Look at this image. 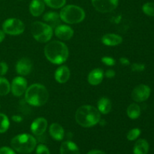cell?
Returning <instances> with one entry per match:
<instances>
[{"instance_id":"6da1fadb","label":"cell","mask_w":154,"mask_h":154,"mask_svg":"<svg viewBox=\"0 0 154 154\" xmlns=\"http://www.w3.org/2000/svg\"><path fill=\"white\" fill-rule=\"evenodd\" d=\"M45 55L51 63L60 65L67 60L69 57V49L63 42L53 41L45 46Z\"/></svg>"},{"instance_id":"7a4b0ae2","label":"cell","mask_w":154,"mask_h":154,"mask_svg":"<svg viewBox=\"0 0 154 154\" xmlns=\"http://www.w3.org/2000/svg\"><path fill=\"white\" fill-rule=\"evenodd\" d=\"M75 120L81 126L92 127L100 122L101 114L98 108L92 105H83L77 110Z\"/></svg>"},{"instance_id":"3957f363","label":"cell","mask_w":154,"mask_h":154,"mask_svg":"<svg viewBox=\"0 0 154 154\" xmlns=\"http://www.w3.org/2000/svg\"><path fill=\"white\" fill-rule=\"evenodd\" d=\"M49 93L45 86L39 84H32L25 92V99L32 106H42L47 103Z\"/></svg>"},{"instance_id":"277c9868","label":"cell","mask_w":154,"mask_h":154,"mask_svg":"<svg viewBox=\"0 0 154 154\" xmlns=\"http://www.w3.org/2000/svg\"><path fill=\"white\" fill-rule=\"evenodd\" d=\"M37 144L36 139L29 134H20L14 137L11 141L12 148L21 153H30Z\"/></svg>"},{"instance_id":"5b68a950","label":"cell","mask_w":154,"mask_h":154,"mask_svg":"<svg viewBox=\"0 0 154 154\" xmlns=\"http://www.w3.org/2000/svg\"><path fill=\"white\" fill-rule=\"evenodd\" d=\"M61 20L69 24L79 23L85 18V12L81 7L69 5L63 8L60 14Z\"/></svg>"},{"instance_id":"8992f818","label":"cell","mask_w":154,"mask_h":154,"mask_svg":"<svg viewBox=\"0 0 154 154\" xmlns=\"http://www.w3.org/2000/svg\"><path fill=\"white\" fill-rule=\"evenodd\" d=\"M31 32L37 42L45 43L49 42L53 36V29L45 23L36 21L32 24Z\"/></svg>"},{"instance_id":"52a82bcc","label":"cell","mask_w":154,"mask_h":154,"mask_svg":"<svg viewBox=\"0 0 154 154\" xmlns=\"http://www.w3.org/2000/svg\"><path fill=\"white\" fill-rule=\"evenodd\" d=\"M2 29L6 34L11 35H19L25 30V25L20 20L17 18H10L3 23Z\"/></svg>"},{"instance_id":"ba28073f","label":"cell","mask_w":154,"mask_h":154,"mask_svg":"<svg viewBox=\"0 0 154 154\" xmlns=\"http://www.w3.org/2000/svg\"><path fill=\"white\" fill-rule=\"evenodd\" d=\"M118 0H92V4L96 11L101 13H109L117 8Z\"/></svg>"},{"instance_id":"9c48e42d","label":"cell","mask_w":154,"mask_h":154,"mask_svg":"<svg viewBox=\"0 0 154 154\" xmlns=\"http://www.w3.org/2000/svg\"><path fill=\"white\" fill-rule=\"evenodd\" d=\"M150 88L145 84H139L133 89L132 98L135 102H142L147 100L150 95Z\"/></svg>"},{"instance_id":"30bf717a","label":"cell","mask_w":154,"mask_h":154,"mask_svg":"<svg viewBox=\"0 0 154 154\" xmlns=\"http://www.w3.org/2000/svg\"><path fill=\"white\" fill-rule=\"evenodd\" d=\"M27 89V81L23 77H17L12 81L11 90L14 96H21Z\"/></svg>"},{"instance_id":"8fae6325","label":"cell","mask_w":154,"mask_h":154,"mask_svg":"<svg viewBox=\"0 0 154 154\" xmlns=\"http://www.w3.org/2000/svg\"><path fill=\"white\" fill-rule=\"evenodd\" d=\"M32 70V63L28 58H22L17 61L16 64V72L22 76L30 74Z\"/></svg>"},{"instance_id":"7c38bea8","label":"cell","mask_w":154,"mask_h":154,"mask_svg":"<svg viewBox=\"0 0 154 154\" xmlns=\"http://www.w3.org/2000/svg\"><path fill=\"white\" fill-rule=\"evenodd\" d=\"M48 128V121L44 117H38L31 125V131L35 135H42Z\"/></svg>"},{"instance_id":"4fadbf2b","label":"cell","mask_w":154,"mask_h":154,"mask_svg":"<svg viewBox=\"0 0 154 154\" xmlns=\"http://www.w3.org/2000/svg\"><path fill=\"white\" fill-rule=\"evenodd\" d=\"M56 36L63 41H68L72 38L74 35V31L70 26L67 25H59L55 28Z\"/></svg>"},{"instance_id":"5bb4252c","label":"cell","mask_w":154,"mask_h":154,"mask_svg":"<svg viewBox=\"0 0 154 154\" xmlns=\"http://www.w3.org/2000/svg\"><path fill=\"white\" fill-rule=\"evenodd\" d=\"M71 72L69 68L66 66H61L57 69L55 72V79L60 84H65L69 81Z\"/></svg>"},{"instance_id":"9a60e30c","label":"cell","mask_w":154,"mask_h":154,"mask_svg":"<svg viewBox=\"0 0 154 154\" xmlns=\"http://www.w3.org/2000/svg\"><path fill=\"white\" fill-rule=\"evenodd\" d=\"M43 20L45 23L49 25L52 29H55L56 27L60 25V23H61V18H60V14L57 12H48L44 15Z\"/></svg>"},{"instance_id":"2e32d148","label":"cell","mask_w":154,"mask_h":154,"mask_svg":"<svg viewBox=\"0 0 154 154\" xmlns=\"http://www.w3.org/2000/svg\"><path fill=\"white\" fill-rule=\"evenodd\" d=\"M104 78V72L101 69H95L89 73L87 81L91 85L96 86L101 84Z\"/></svg>"},{"instance_id":"e0dca14e","label":"cell","mask_w":154,"mask_h":154,"mask_svg":"<svg viewBox=\"0 0 154 154\" xmlns=\"http://www.w3.org/2000/svg\"><path fill=\"white\" fill-rule=\"evenodd\" d=\"M123 42V38L119 35L108 33L102 36V42L107 46H117Z\"/></svg>"},{"instance_id":"ac0fdd59","label":"cell","mask_w":154,"mask_h":154,"mask_svg":"<svg viewBox=\"0 0 154 154\" xmlns=\"http://www.w3.org/2000/svg\"><path fill=\"white\" fill-rule=\"evenodd\" d=\"M45 9L44 0H32L29 5V11L34 17H38Z\"/></svg>"},{"instance_id":"d6986e66","label":"cell","mask_w":154,"mask_h":154,"mask_svg":"<svg viewBox=\"0 0 154 154\" xmlns=\"http://www.w3.org/2000/svg\"><path fill=\"white\" fill-rule=\"evenodd\" d=\"M49 132L51 137L57 141H61L64 138L65 131L61 125L59 123H52L50 126Z\"/></svg>"},{"instance_id":"ffe728a7","label":"cell","mask_w":154,"mask_h":154,"mask_svg":"<svg viewBox=\"0 0 154 154\" xmlns=\"http://www.w3.org/2000/svg\"><path fill=\"white\" fill-rule=\"evenodd\" d=\"M60 154H81L79 148L74 142L67 141L63 142L60 147Z\"/></svg>"},{"instance_id":"44dd1931","label":"cell","mask_w":154,"mask_h":154,"mask_svg":"<svg viewBox=\"0 0 154 154\" xmlns=\"http://www.w3.org/2000/svg\"><path fill=\"white\" fill-rule=\"evenodd\" d=\"M98 110L103 114H107L111 112L112 109V104L108 98L102 97L99 100L97 104Z\"/></svg>"},{"instance_id":"7402d4cb","label":"cell","mask_w":154,"mask_h":154,"mask_svg":"<svg viewBox=\"0 0 154 154\" xmlns=\"http://www.w3.org/2000/svg\"><path fill=\"white\" fill-rule=\"evenodd\" d=\"M149 144L145 139H139L136 141L133 148L134 154H147Z\"/></svg>"},{"instance_id":"603a6c76","label":"cell","mask_w":154,"mask_h":154,"mask_svg":"<svg viewBox=\"0 0 154 154\" xmlns=\"http://www.w3.org/2000/svg\"><path fill=\"white\" fill-rule=\"evenodd\" d=\"M127 115L132 120L138 119L141 115V108L138 105L135 103H132L129 105L127 108Z\"/></svg>"},{"instance_id":"cb8c5ba5","label":"cell","mask_w":154,"mask_h":154,"mask_svg":"<svg viewBox=\"0 0 154 154\" xmlns=\"http://www.w3.org/2000/svg\"><path fill=\"white\" fill-rule=\"evenodd\" d=\"M11 91V85L7 79L0 77V96H6Z\"/></svg>"},{"instance_id":"d4e9b609","label":"cell","mask_w":154,"mask_h":154,"mask_svg":"<svg viewBox=\"0 0 154 154\" xmlns=\"http://www.w3.org/2000/svg\"><path fill=\"white\" fill-rule=\"evenodd\" d=\"M10 122L7 116L4 114H0V133H4L8 129Z\"/></svg>"},{"instance_id":"484cf974","label":"cell","mask_w":154,"mask_h":154,"mask_svg":"<svg viewBox=\"0 0 154 154\" xmlns=\"http://www.w3.org/2000/svg\"><path fill=\"white\" fill-rule=\"evenodd\" d=\"M44 2L45 5L49 6L50 8L57 9L64 7L66 0H44Z\"/></svg>"},{"instance_id":"4316f807","label":"cell","mask_w":154,"mask_h":154,"mask_svg":"<svg viewBox=\"0 0 154 154\" xmlns=\"http://www.w3.org/2000/svg\"><path fill=\"white\" fill-rule=\"evenodd\" d=\"M142 11L146 15L150 17H154V3L147 2L143 5Z\"/></svg>"},{"instance_id":"83f0119b","label":"cell","mask_w":154,"mask_h":154,"mask_svg":"<svg viewBox=\"0 0 154 154\" xmlns=\"http://www.w3.org/2000/svg\"><path fill=\"white\" fill-rule=\"evenodd\" d=\"M141 135V130L138 128H135L129 131L127 133V139L129 141H135Z\"/></svg>"},{"instance_id":"f1b7e54d","label":"cell","mask_w":154,"mask_h":154,"mask_svg":"<svg viewBox=\"0 0 154 154\" xmlns=\"http://www.w3.org/2000/svg\"><path fill=\"white\" fill-rule=\"evenodd\" d=\"M131 69L132 70V72H141L145 69V66L142 63H133L131 65Z\"/></svg>"},{"instance_id":"f546056e","label":"cell","mask_w":154,"mask_h":154,"mask_svg":"<svg viewBox=\"0 0 154 154\" xmlns=\"http://www.w3.org/2000/svg\"><path fill=\"white\" fill-rule=\"evenodd\" d=\"M36 154H51L49 149L45 144H39L36 148Z\"/></svg>"},{"instance_id":"4dcf8cb0","label":"cell","mask_w":154,"mask_h":154,"mask_svg":"<svg viewBox=\"0 0 154 154\" xmlns=\"http://www.w3.org/2000/svg\"><path fill=\"white\" fill-rule=\"evenodd\" d=\"M102 62L104 64L108 66H113L116 63L115 60L111 57H103L102 58Z\"/></svg>"},{"instance_id":"1f68e13d","label":"cell","mask_w":154,"mask_h":154,"mask_svg":"<svg viewBox=\"0 0 154 154\" xmlns=\"http://www.w3.org/2000/svg\"><path fill=\"white\" fill-rule=\"evenodd\" d=\"M8 70V66L7 63L5 62H1L0 63V75L3 76L5 75Z\"/></svg>"},{"instance_id":"d6a6232c","label":"cell","mask_w":154,"mask_h":154,"mask_svg":"<svg viewBox=\"0 0 154 154\" xmlns=\"http://www.w3.org/2000/svg\"><path fill=\"white\" fill-rule=\"evenodd\" d=\"M0 154H16L12 149L8 147H2L0 148Z\"/></svg>"},{"instance_id":"836d02e7","label":"cell","mask_w":154,"mask_h":154,"mask_svg":"<svg viewBox=\"0 0 154 154\" xmlns=\"http://www.w3.org/2000/svg\"><path fill=\"white\" fill-rule=\"evenodd\" d=\"M104 75H105V77L108 78H113L115 77L116 73L114 70H112V69H109V70H108L105 74H104Z\"/></svg>"},{"instance_id":"e575fe53","label":"cell","mask_w":154,"mask_h":154,"mask_svg":"<svg viewBox=\"0 0 154 154\" xmlns=\"http://www.w3.org/2000/svg\"><path fill=\"white\" fill-rule=\"evenodd\" d=\"M120 63H121L123 66H129V64H130V62H129V60H128L127 58H126V57H121V58L120 59Z\"/></svg>"},{"instance_id":"d590c367","label":"cell","mask_w":154,"mask_h":154,"mask_svg":"<svg viewBox=\"0 0 154 154\" xmlns=\"http://www.w3.org/2000/svg\"><path fill=\"white\" fill-rule=\"evenodd\" d=\"M87 154H105L103 151L99 150H92L89 151Z\"/></svg>"},{"instance_id":"8d00e7d4","label":"cell","mask_w":154,"mask_h":154,"mask_svg":"<svg viewBox=\"0 0 154 154\" xmlns=\"http://www.w3.org/2000/svg\"><path fill=\"white\" fill-rule=\"evenodd\" d=\"M12 120H13L14 122H17L18 123V122H20L21 120H22V117H20V116L15 115L12 117Z\"/></svg>"},{"instance_id":"74e56055","label":"cell","mask_w":154,"mask_h":154,"mask_svg":"<svg viewBox=\"0 0 154 154\" xmlns=\"http://www.w3.org/2000/svg\"><path fill=\"white\" fill-rule=\"evenodd\" d=\"M5 33L4 32L3 30H0V43L3 42V40L5 39Z\"/></svg>"},{"instance_id":"f35d334b","label":"cell","mask_w":154,"mask_h":154,"mask_svg":"<svg viewBox=\"0 0 154 154\" xmlns=\"http://www.w3.org/2000/svg\"><path fill=\"white\" fill-rule=\"evenodd\" d=\"M23 154H24V153H23Z\"/></svg>"}]
</instances>
